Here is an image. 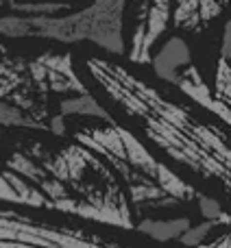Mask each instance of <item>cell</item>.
Instances as JSON below:
<instances>
[{
	"label": "cell",
	"instance_id": "4fadbf2b",
	"mask_svg": "<svg viewBox=\"0 0 231 248\" xmlns=\"http://www.w3.org/2000/svg\"><path fill=\"white\" fill-rule=\"evenodd\" d=\"M214 248H231V235H229V237H225V240H220Z\"/></svg>",
	"mask_w": 231,
	"mask_h": 248
},
{
	"label": "cell",
	"instance_id": "7a4b0ae2",
	"mask_svg": "<svg viewBox=\"0 0 231 248\" xmlns=\"http://www.w3.org/2000/svg\"><path fill=\"white\" fill-rule=\"evenodd\" d=\"M190 63V48L181 37H170L153 59L155 74L168 83H179V68Z\"/></svg>",
	"mask_w": 231,
	"mask_h": 248
},
{
	"label": "cell",
	"instance_id": "277c9868",
	"mask_svg": "<svg viewBox=\"0 0 231 248\" xmlns=\"http://www.w3.org/2000/svg\"><path fill=\"white\" fill-rule=\"evenodd\" d=\"M61 116H87V118H100V120H109V113L100 107V103L90 94H77L72 98H66L59 103Z\"/></svg>",
	"mask_w": 231,
	"mask_h": 248
},
{
	"label": "cell",
	"instance_id": "5bb4252c",
	"mask_svg": "<svg viewBox=\"0 0 231 248\" xmlns=\"http://www.w3.org/2000/svg\"><path fill=\"white\" fill-rule=\"evenodd\" d=\"M2 2H11L13 4V0H0V4H2Z\"/></svg>",
	"mask_w": 231,
	"mask_h": 248
},
{
	"label": "cell",
	"instance_id": "8992f818",
	"mask_svg": "<svg viewBox=\"0 0 231 248\" xmlns=\"http://www.w3.org/2000/svg\"><path fill=\"white\" fill-rule=\"evenodd\" d=\"M157 181H159V187H162L164 194H168V196H175V198L192 196V189H190L183 181H179V176H175L164 166H157Z\"/></svg>",
	"mask_w": 231,
	"mask_h": 248
},
{
	"label": "cell",
	"instance_id": "3957f363",
	"mask_svg": "<svg viewBox=\"0 0 231 248\" xmlns=\"http://www.w3.org/2000/svg\"><path fill=\"white\" fill-rule=\"evenodd\" d=\"M137 229L157 242H168V240H177V237L183 235L190 229V220L188 218H175V220H148L146 218L137 224Z\"/></svg>",
	"mask_w": 231,
	"mask_h": 248
},
{
	"label": "cell",
	"instance_id": "ba28073f",
	"mask_svg": "<svg viewBox=\"0 0 231 248\" xmlns=\"http://www.w3.org/2000/svg\"><path fill=\"white\" fill-rule=\"evenodd\" d=\"M212 227H214V222H212V220H207V222H203V224H197V227H190L188 231L179 237L181 244H183V246H198L207 237V233L212 231Z\"/></svg>",
	"mask_w": 231,
	"mask_h": 248
},
{
	"label": "cell",
	"instance_id": "9a60e30c",
	"mask_svg": "<svg viewBox=\"0 0 231 248\" xmlns=\"http://www.w3.org/2000/svg\"><path fill=\"white\" fill-rule=\"evenodd\" d=\"M229 224H231V220H229Z\"/></svg>",
	"mask_w": 231,
	"mask_h": 248
},
{
	"label": "cell",
	"instance_id": "8fae6325",
	"mask_svg": "<svg viewBox=\"0 0 231 248\" xmlns=\"http://www.w3.org/2000/svg\"><path fill=\"white\" fill-rule=\"evenodd\" d=\"M218 13H220L218 0H198V16L203 20H210V17L218 16Z\"/></svg>",
	"mask_w": 231,
	"mask_h": 248
},
{
	"label": "cell",
	"instance_id": "5b68a950",
	"mask_svg": "<svg viewBox=\"0 0 231 248\" xmlns=\"http://www.w3.org/2000/svg\"><path fill=\"white\" fill-rule=\"evenodd\" d=\"M0 126H22V128H39L46 131L42 122L31 118L26 111H22L17 105L9 103V100H0Z\"/></svg>",
	"mask_w": 231,
	"mask_h": 248
},
{
	"label": "cell",
	"instance_id": "52a82bcc",
	"mask_svg": "<svg viewBox=\"0 0 231 248\" xmlns=\"http://www.w3.org/2000/svg\"><path fill=\"white\" fill-rule=\"evenodd\" d=\"M198 0H179V7L175 11V24L177 26H194L198 16Z\"/></svg>",
	"mask_w": 231,
	"mask_h": 248
},
{
	"label": "cell",
	"instance_id": "7c38bea8",
	"mask_svg": "<svg viewBox=\"0 0 231 248\" xmlns=\"http://www.w3.org/2000/svg\"><path fill=\"white\" fill-rule=\"evenodd\" d=\"M223 59L231 61V20L225 24V33H223Z\"/></svg>",
	"mask_w": 231,
	"mask_h": 248
},
{
	"label": "cell",
	"instance_id": "9c48e42d",
	"mask_svg": "<svg viewBox=\"0 0 231 248\" xmlns=\"http://www.w3.org/2000/svg\"><path fill=\"white\" fill-rule=\"evenodd\" d=\"M198 209H201V214L205 216L207 220H212V222H218V220H229L227 216L220 211V205L214 201V198L203 196L201 201H198Z\"/></svg>",
	"mask_w": 231,
	"mask_h": 248
},
{
	"label": "cell",
	"instance_id": "30bf717a",
	"mask_svg": "<svg viewBox=\"0 0 231 248\" xmlns=\"http://www.w3.org/2000/svg\"><path fill=\"white\" fill-rule=\"evenodd\" d=\"M218 90H223V94L231 96V68L225 59L220 61V68H218Z\"/></svg>",
	"mask_w": 231,
	"mask_h": 248
},
{
	"label": "cell",
	"instance_id": "6da1fadb",
	"mask_svg": "<svg viewBox=\"0 0 231 248\" xmlns=\"http://www.w3.org/2000/svg\"><path fill=\"white\" fill-rule=\"evenodd\" d=\"M127 0H94L90 7L79 11L52 13V16H24L29 35L57 39V42H87L100 46L112 55L124 52L122 37V11Z\"/></svg>",
	"mask_w": 231,
	"mask_h": 248
}]
</instances>
